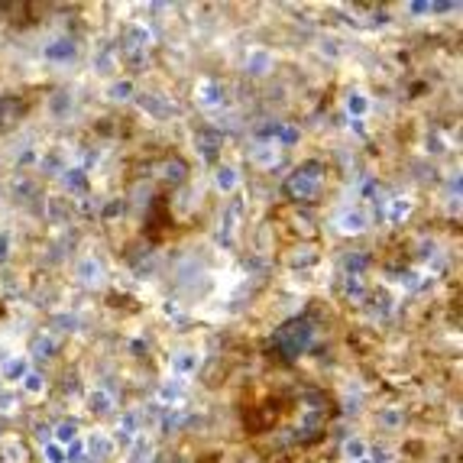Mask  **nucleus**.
Wrapping results in <instances>:
<instances>
[{
    "label": "nucleus",
    "instance_id": "1",
    "mask_svg": "<svg viewBox=\"0 0 463 463\" xmlns=\"http://www.w3.org/2000/svg\"><path fill=\"white\" fill-rule=\"evenodd\" d=\"M233 411L253 460L295 463V457L315 450L331 431L337 402L321 383L269 350L237 370Z\"/></svg>",
    "mask_w": 463,
    "mask_h": 463
},
{
    "label": "nucleus",
    "instance_id": "2",
    "mask_svg": "<svg viewBox=\"0 0 463 463\" xmlns=\"http://www.w3.org/2000/svg\"><path fill=\"white\" fill-rule=\"evenodd\" d=\"M198 463H231L224 454H204V457H198Z\"/></svg>",
    "mask_w": 463,
    "mask_h": 463
}]
</instances>
